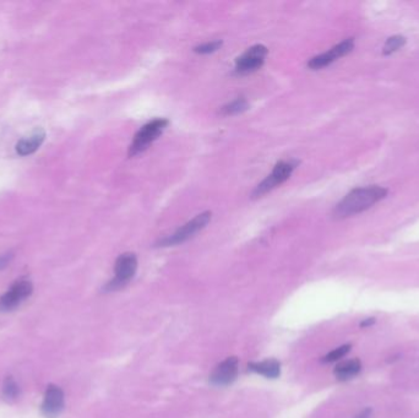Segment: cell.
<instances>
[{"instance_id":"obj_13","label":"cell","mask_w":419,"mask_h":418,"mask_svg":"<svg viewBox=\"0 0 419 418\" xmlns=\"http://www.w3.org/2000/svg\"><path fill=\"white\" fill-rule=\"evenodd\" d=\"M362 371V363L359 359H350L336 365L333 374L338 380H350Z\"/></svg>"},{"instance_id":"obj_11","label":"cell","mask_w":419,"mask_h":418,"mask_svg":"<svg viewBox=\"0 0 419 418\" xmlns=\"http://www.w3.org/2000/svg\"><path fill=\"white\" fill-rule=\"evenodd\" d=\"M45 139V133L42 130H37L30 137L20 140L16 145V152L20 156H29L39 149V146L43 144Z\"/></svg>"},{"instance_id":"obj_16","label":"cell","mask_w":419,"mask_h":418,"mask_svg":"<svg viewBox=\"0 0 419 418\" xmlns=\"http://www.w3.org/2000/svg\"><path fill=\"white\" fill-rule=\"evenodd\" d=\"M350 350H351V345H343V346H339L337 347V349L331 351L330 353H327V355L323 358V362L331 363V362L338 361V359L343 358V357L350 352Z\"/></svg>"},{"instance_id":"obj_9","label":"cell","mask_w":419,"mask_h":418,"mask_svg":"<svg viewBox=\"0 0 419 418\" xmlns=\"http://www.w3.org/2000/svg\"><path fill=\"white\" fill-rule=\"evenodd\" d=\"M353 47H354L353 38L344 39L343 42L336 44L335 47H332L331 50H330L329 52H326V53H323V54H320V56L311 58V59L309 60L308 66L310 69L316 70V69L324 68V66L330 65V64H331L332 62H335L337 58L343 57L346 56V54H348L350 52H352Z\"/></svg>"},{"instance_id":"obj_20","label":"cell","mask_w":419,"mask_h":418,"mask_svg":"<svg viewBox=\"0 0 419 418\" xmlns=\"http://www.w3.org/2000/svg\"><path fill=\"white\" fill-rule=\"evenodd\" d=\"M372 413L373 411L370 410V408H365V410H363L360 413H358L354 418H372Z\"/></svg>"},{"instance_id":"obj_7","label":"cell","mask_w":419,"mask_h":418,"mask_svg":"<svg viewBox=\"0 0 419 418\" xmlns=\"http://www.w3.org/2000/svg\"><path fill=\"white\" fill-rule=\"evenodd\" d=\"M267 56V48L262 44H256L250 47L247 52H244L240 57L235 60V70L239 74H249L255 71L265 62V58Z\"/></svg>"},{"instance_id":"obj_1","label":"cell","mask_w":419,"mask_h":418,"mask_svg":"<svg viewBox=\"0 0 419 418\" xmlns=\"http://www.w3.org/2000/svg\"><path fill=\"white\" fill-rule=\"evenodd\" d=\"M386 194V189L378 185L354 189L337 204L333 216L336 218H346L365 211L378 201L384 199Z\"/></svg>"},{"instance_id":"obj_19","label":"cell","mask_w":419,"mask_h":418,"mask_svg":"<svg viewBox=\"0 0 419 418\" xmlns=\"http://www.w3.org/2000/svg\"><path fill=\"white\" fill-rule=\"evenodd\" d=\"M13 258H14L13 253H5V254L0 255V270L7 267L9 265V262L11 261V259Z\"/></svg>"},{"instance_id":"obj_12","label":"cell","mask_w":419,"mask_h":418,"mask_svg":"<svg viewBox=\"0 0 419 418\" xmlns=\"http://www.w3.org/2000/svg\"><path fill=\"white\" fill-rule=\"evenodd\" d=\"M249 369L254 373L268 378V379H276L281 374V364L276 359H266L262 362H252L249 363Z\"/></svg>"},{"instance_id":"obj_8","label":"cell","mask_w":419,"mask_h":418,"mask_svg":"<svg viewBox=\"0 0 419 418\" xmlns=\"http://www.w3.org/2000/svg\"><path fill=\"white\" fill-rule=\"evenodd\" d=\"M239 361L237 357H228L219 363L210 375L211 384L216 386H228L233 384L239 373Z\"/></svg>"},{"instance_id":"obj_10","label":"cell","mask_w":419,"mask_h":418,"mask_svg":"<svg viewBox=\"0 0 419 418\" xmlns=\"http://www.w3.org/2000/svg\"><path fill=\"white\" fill-rule=\"evenodd\" d=\"M64 410V392L59 386L50 385L44 394L42 402V412L47 418L59 416Z\"/></svg>"},{"instance_id":"obj_14","label":"cell","mask_w":419,"mask_h":418,"mask_svg":"<svg viewBox=\"0 0 419 418\" xmlns=\"http://www.w3.org/2000/svg\"><path fill=\"white\" fill-rule=\"evenodd\" d=\"M248 108H249V105H248L247 100L243 99V97H238V99L223 106L221 108V113L223 115H237L245 112Z\"/></svg>"},{"instance_id":"obj_17","label":"cell","mask_w":419,"mask_h":418,"mask_svg":"<svg viewBox=\"0 0 419 418\" xmlns=\"http://www.w3.org/2000/svg\"><path fill=\"white\" fill-rule=\"evenodd\" d=\"M406 43V39L402 36H393L386 41L384 45V54H392L396 51H399L401 47H403Z\"/></svg>"},{"instance_id":"obj_5","label":"cell","mask_w":419,"mask_h":418,"mask_svg":"<svg viewBox=\"0 0 419 418\" xmlns=\"http://www.w3.org/2000/svg\"><path fill=\"white\" fill-rule=\"evenodd\" d=\"M32 282L27 279H20L0 297V312H11L32 294Z\"/></svg>"},{"instance_id":"obj_21","label":"cell","mask_w":419,"mask_h":418,"mask_svg":"<svg viewBox=\"0 0 419 418\" xmlns=\"http://www.w3.org/2000/svg\"><path fill=\"white\" fill-rule=\"evenodd\" d=\"M374 323H375V319H374V318H368V319L364 320V322L360 323V326H362V328H366V326L373 325V324H374Z\"/></svg>"},{"instance_id":"obj_6","label":"cell","mask_w":419,"mask_h":418,"mask_svg":"<svg viewBox=\"0 0 419 418\" xmlns=\"http://www.w3.org/2000/svg\"><path fill=\"white\" fill-rule=\"evenodd\" d=\"M137 270V258L133 253H124L119 255L115 261L114 273L115 276L111 282L108 283L107 288L117 289L123 287L125 283H128L134 277Z\"/></svg>"},{"instance_id":"obj_18","label":"cell","mask_w":419,"mask_h":418,"mask_svg":"<svg viewBox=\"0 0 419 418\" xmlns=\"http://www.w3.org/2000/svg\"><path fill=\"white\" fill-rule=\"evenodd\" d=\"M221 45H222L221 41L207 42V43L200 44V45H198V47H195L194 52L199 54H210V53H213V52H216L217 50H219Z\"/></svg>"},{"instance_id":"obj_3","label":"cell","mask_w":419,"mask_h":418,"mask_svg":"<svg viewBox=\"0 0 419 418\" xmlns=\"http://www.w3.org/2000/svg\"><path fill=\"white\" fill-rule=\"evenodd\" d=\"M211 213L210 211H205L200 215L195 216L194 218L190 219L189 222H186L184 226L178 228L173 234L168 236L163 239L160 240L158 245L160 247H170V245H176V244H182L189 240L190 238H192L195 234L199 233L201 230H204L206 227L207 224L211 221Z\"/></svg>"},{"instance_id":"obj_15","label":"cell","mask_w":419,"mask_h":418,"mask_svg":"<svg viewBox=\"0 0 419 418\" xmlns=\"http://www.w3.org/2000/svg\"><path fill=\"white\" fill-rule=\"evenodd\" d=\"M20 395V387L13 377H7L3 384V396L8 401H15Z\"/></svg>"},{"instance_id":"obj_4","label":"cell","mask_w":419,"mask_h":418,"mask_svg":"<svg viewBox=\"0 0 419 418\" xmlns=\"http://www.w3.org/2000/svg\"><path fill=\"white\" fill-rule=\"evenodd\" d=\"M297 164H298V162L293 160L281 161V162H278L276 166H275V168L272 169L270 175L266 177L264 181L254 189L253 198L262 196V195L271 191L272 189H275L280 184L286 182L293 173V170L295 169Z\"/></svg>"},{"instance_id":"obj_2","label":"cell","mask_w":419,"mask_h":418,"mask_svg":"<svg viewBox=\"0 0 419 418\" xmlns=\"http://www.w3.org/2000/svg\"><path fill=\"white\" fill-rule=\"evenodd\" d=\"M169 121L167 119L158 118L143 125L141 129L135 134V136H134L133 142H131L129 147V156H135V155L140 154V152L145 151L163 133Z\"/></svg>"}]
</instances>
